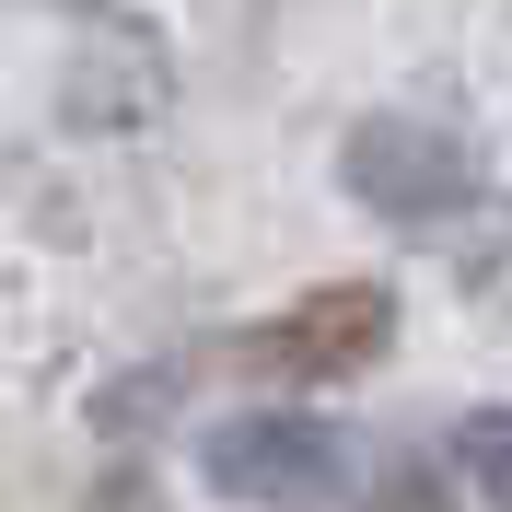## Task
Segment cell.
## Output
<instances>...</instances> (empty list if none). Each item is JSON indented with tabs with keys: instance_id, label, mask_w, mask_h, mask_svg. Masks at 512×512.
I'll use <instances>...</instances> for the list:
<instances>
[{
	"instance_id": "6da1fadb",
	"label": "cell",
	"mask_w": 512,
	"mask_h": 512,
	"mask_svg": "<svg viewBox=\"0 0 512 512\" xmlns=\"http://www.w3.org/2000/svg\"><path fill=\"white\" fill-rule=\"evenodd\" d=\"M210 489L222 501H256V512H315L350 489V443L326 431V419H280V408H256V419H222L210 431Z\"/></svg>"
},
{
	"instance_id": "7a4b0ae2",
	"label": "cell",
	"mask_w": 512,
	"mask_h": 512,
	"mask_svg": "<svg viewBox=\"0 0 512 512\" xmlns=\"http://www.w3.org/2000/svg\"><path fill=\"white\" fill-rule=\"evenodd\" d=\"M350 198L384 222H443V210L478 198V152L431 117H373V128H350Z\"/></svg>"
},
{
	"instance_id": "3957f363",
	"label": "cell",
	"mask_w": 512,
	"mask_h": 512,
	"mask_svg": "<svg viewBox=\"0 0 512 512\" xmlns=\"http://www.w3.org/2000/svg\"><path fill=\"white\" fill-rule=\"evenodd\" d=\"M396 338V303H384V280H338L315 291V303H291L280 326H256V338H233V361L245 373H373V350Z\"/></svg>"
},
{
	"instance_id": "277c9868",
	"label": "cell",
	"mask_w": 512,
	"mask_h": 512,
	"mask_svg": "<svg viewBox=\"0 0 512 512\" xmlns=\"http://www.w3.org/2000/svg\"><path fill=\"white\" fill-rule=\"evenodd\" d=\"M454 466L478 478V501L512 512V408H478V419H466V431H454Z\"/></svg>"
},
{
	"instance_id": "5b68a950",
	"label": "cell",
	"mask_w": 512,
	"mask_h": 512,
	"mask_svg": "<svg viewBox=\"0 0 512 512\" xmlns=\"http://www.w3.org/2000/svg\"><path fill=\"white\" fill-rule=\"evenodd\" d=\"M373 512H443V489H431V466H396V478L373 489Z\"/></svg>"
},
{
	"instance_id": "8992f818",
	"label": "cell",
	"mask_w": 512,
	"mask_h": 512,
	"mask_svg": "<svg viewBox=\"0 0 512 512\" xmlns=\"http://www.w3.org/2000/svg\"><path fill=\"white\" fill-rule=\"evenodd\" d=\"M94 512H163V501H152V478H140V466H117V478L94 489Z\"/></svg>"
}]
</instances>
